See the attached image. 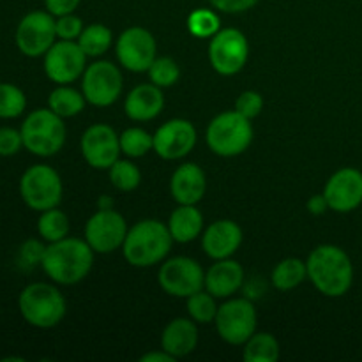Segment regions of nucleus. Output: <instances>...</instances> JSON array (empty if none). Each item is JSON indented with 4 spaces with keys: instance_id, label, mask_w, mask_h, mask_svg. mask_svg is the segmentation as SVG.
Returning <instances> with one entry per match:
<instances>
[{
    "instance_id": "4be33fe9",
    "label": "nucleus",
    "mask_w": 362,
    "mask_h": 362,
    "mask_svg": "<svg viewBox=\"0 0 362 362\" xmlns=\"http://www.w3.org/2000/svg\"><path fill=\"white\" fill-rule=\"evenodd\" d=\"M163 108H165V94L161 87L154 83L136 85L133 90H129L124 103L126 115L136 122H148L156 119Z\"/></svg>"
},
{
    "instance_id": "a211bd4d",
    "label": "nucleus",
    "mask_w": 362,
    "mask_h": 362,
    "mask_svg": "<svg viewBox=\"0 0 362 362\" xmlns=\"http://www.w3.org/2000/svg\"><path fill=\"white\" fill-rule=\"evenodd\" d=\"M329 209L339 214H349L362 205V172L357 168L338 170L324 187Z\"/></svg>"
},
{
    "instance_id": "9b49d317",
    "label": "nucleus",
    "mask_w": 362,
    "mask_h": 362,
    "mask_svg": "<svg viewBox=\"0 0 362 362\" xmlns=\"http://www.w3.org/2000/svg\"><path fill=\"white\" fill-rule=\"evenodd\" d=\"M124 88L122 73L110 60H95L81 76V92L88 105L106 108L117 103Z\"/></svg>"
},
{
    "instance_id": "2f4dec72",
    "label": "nucleus",
    "mask_w": 362,
    "mask_h": 362,
    "mask_svg": "<svg viewBox=\"0 0 362 362\" xmlns=\"http://www.w3.org/2000/svg\"><path fill=\"white\" fill-rule=\"evenodd\" d=\"M27 110V95L18 85L0 81V119L13 120Z\"/></svg>"
},
{
    "instance_id": "f3484780",
    "label": "nucleus",
    "mask_w": 362,
    "mask_h": 362,
    "mask_svg": "<svg viewBox=\"0 0 362 362\" xmlns=\"http://www.w3.org/2000/svg\"><path fill=\"white\" fill-rule=\"evenodd\" d=\"M197 140V129L189 120L172 119L154 133V152L166 161H177L193 151Z\"/></svg>"
},
{
    "instance_id": "79ce46f5",
    "label": "nucleus",
    "mask_w": 362,
    "mask_h": 362,
    "mask_svg": "<svg viewBox=\"0 0 362 362\" xmlns=\"http://www.w3.org/2000/svg\"><path fill=\"white\" fill-rule=\"evenodd\" d=\"M306 207H308V212L313 216H322V214H325L327 211H331V209H329V204H327V198H325L324 193L313 194V197L308 200Z\"/></svg>"
},
{
    "instance_id": "2eb2a0df",
    "label": "nucleus",
    "mask_w": 362,
    "mask_h": 362,
    "mask_svg": "<svg viewBox=\"0 0 362 362\" xmlns=\"http://www.w3.org/2000/svg\"><path fill=\"white\" fill-rule=\"evenodd\" d=\"M115 53L124 69L131 73H147L158 55V42L147 28L129 27L117 39Z\"/></svg>"
},
{
    "instance_id": "5701e85b",
    "label": "nucleus",
    "mask_w": 362,
    "mask_h": 362,
    "mask_svg": "<svg viewBox=\"0 0 362 362\" xmlns=\"http://www.w3.org/2000/svg\"><path fill=\"white\" fill-rule=\"evenodd\" d=\"M198 345V324L193 318H173L161 334V349L180 359L194 352Z\"/></svg>"
},
{
    "instance_id": "7ed1b4c3",
    "label": "nucleus",
    "mask_w": 362,
    "mask_h": 362,
    "mask_svg": "<svg viewBox=\"0 0 362 362\" xmlns=\"http://www.w3.org/2000/svg\"><path fill=\"white\" fill-rule=\"evenodd\" d=\"M175 243L168 225L159 219H141L127 230L122 244V255L133 267L147 269L163 264Z\"/></svg>"
},
{
    "instance_id": "4c0bfd02",
    "label": "nucleus",
    "mask_w": 362,
    "mask_h": 362,
    "mask_svg": "<svg viewBox=\"0 0 362 362\" xmlns=\"http://www.w3.org/2000/svg\"><path fill=\"white\" fill-rule=\"evenodd\" d=\"M235 110L240 115L246 117V119L253 120L255 117L260 115L262 110H264V98H262V94H258V92L255 90L243 92V94L237 98Z\"/></svg>"
},
{
    "instance_id": "b1692460",
    "label": "nucleus",
    "mask_w": 362,
    "mask_h": 362,
    "mask_svg": "<svg viewBox=\"0 0 362 362\" xmlns=\"http://www.w3.org/2000/svg\"><path fill=\"white\" fill-rule=\"evenodd\" d=\"M168 230L175 243H193L204 230V214L197 205H179L170 214Z\"/></svg>"
},
{
    "instance_id": "393cba45",
    "label": "nucleus",
    "mask_w": 362,
    "mask_h": 362,
    "mask_svg": "<svg viewBox=\"0 0 362 362\" xmlns=\"http://www.w3.org/2000/svg\"><path fill=\"white\" fill-rule=\"evenodd\" d=\"M87 106L83 92L69 87V85H59L53 88L48 95V108L55 112L62 119H71L81 113Z\"/></svg>"
},
{
    "instance_id": "7c9ffc66",
    "label": "nucleus",
    "mask_w": 362,
    "mask_h": 362,
    "mask_svg": "<svg viewBox=\"0 0 362 362\" xmlns=\"http://www.w3.org/2000/svg\"><path fill=\"white\" fill-rule=\"evenodd\" d=\"M108 177L112 186L122 193H131L141 182V172L129 159H117L108 168Z\"/></svg>"
},
{
    "instance_id": "c756f323",
    "label": "nucleus",
    "mask_w": 362,
    "mask_h": 362,
    "mask_svg": "<svg viewBox=\"0 0 362 362\" xmlns=\"http://www.w3.org/2000/svg\"><path fill=\"white\" fill-rule=\"evenodd\" d=\"M120 140V152L126 158L136 159L144 158L148 152L154 151V134L141 127H129L119 134Z\"/></svg>"
},
{
    "instance_id": "1a4fd4ad",
    "label": "nucleus",
    "mask_w": 362,
    "mask_h": 362,
    "mask_svg": "<svg viewBox=\"0 0 362 362\" xmlns=\"http://www.w3.org/2000/svg\"><path fill=\"white\" fill-rule=\"evenodd\" d=\"M57 41L55 16L48 11H30L18 23L14 42L21 55L28 59L45 57Z\"/></svg>"
},
{
    "instance_id": "a878e982",
    "label": "nucleus",
    "mask_w": 362,
    "mask_h": 362,
    "mask_svg": "<svg viewBox=\"0 0 362 362\" xmlns=\"http://www.w3.org/2000/svg\"><path fill=\"white\" fill-rule=\"evenodd\" d=\"M308 279L306 262L300 258H285L274 267L271 274L272 286L279 292H290Z\"/></svg>"
},
{
    "instance_id": "aec40b11",
    "label": "nucleus",
    "mask_w": 362,
    "mask_h": 362,
    "mask_svg": "<svg viewBox=\"0 0 362 362\" xmlns=\"http://www.w3.org/2000/svg\"><path fill=\"white\" fill-rule=\"evenodd\" d=\"M207 191V177L197 163H184L170 179V193L179 205H197Z\"/></svg>"
},
{
    "instance_id": "9d476101",
    "label": "nucleus",
    "mask_w": 362,
    "mask_h": 362,
    "mask_svg": "<svg viewBox=\"0 0 362 362\" xmlns=\"http://www.w3.org/2000/svg\"><path fill=\"white\" fill-rule=\"evenodd\" d=\"M250 59V42L239 28H221L211 37L209 60L214 71L221 76H233L240 73Z\"/></svg>"
},
{
    "instance_id": "4468645a",
    "label": "nucleus",
    "mask_w": 362,
    "mask_h": 362,
    "mask_svg": "<svg viewBox=\"0 0 362 362\" xmlns=\"http://www.w3.org/2000/svg\"><path fill=\"white\" fill-rule=\"evenodd\" d=\"M127 223L115 209H99L85 225V240L98 255H108L122 250L127 235Z\"/></svg>"
},
{
    "instance_id": "c9c22d12",
    "label": "nucleus",
    "mask_w": 362,
    "mask_h": 362,
    "mask_svg": "<svg viewBox=\"0 0 362 362\" xmlns=\"http://www.w3.org/2000/svg\"><path fill=\"white\" fill-rule=\"evenodd\" d=\"M46 246L37 239H27L18 247V265L23 271H32L35 267H41L42 258H45Z\"/></svg>"
},
{
    "instance_id": "20e7f679",
    "label": "nucleus",
    "mask_w": 362,
    "mask_h": 362,
    "mask_svg": "<svg viewBox=\"0 0 362 362\" xmlns=\"http://www.w3.org/2000/svg\"><path fill=\"white\" fill-rule=\"evenodd\" d=\"M21 318L35 329H53L67 313L66 297L52 283L35 281L25 286L18 297Z\"/></svg>"
},
{
    "instance_id": "6ab92c4d",
    "label": "nucleus",
    "mask_w": 362,
    "mask_h": 362,
    "mask_svg": "<svg viewBox=\"0 0 362 362\" xmlns=\"http://www.w3.org/2000/svg\"><path fill=\"white\" fill-rule=\"evenodd\" d=\"M243 228L232 219H218L211 223L202 235V247L212 260L232 258L243 244Z\"/></svg>"
},
{
    "instance_id": "473e14b6",
    "label": "nucleus",
    "mask_w": 362,
    "mask_h": 362,
    "mask_svg": "<svg viewBox=\"0 0 362 362\" xmlns=\"http://www.w3.org/2000/svg\"><path fill=\"white\" fill-rule=\"evenodd\" d=\"M187 30L200 39H211L221 30V20L214 9L200 7L187 16Z\"/></svg>"
},
{
    "instance_id": "37998d69",
    "label": "nucleus",
    "mask_w": 362,
    "mask_h": 362,
    "mask_svg": "<svg viewBox=\"0 0 362 362\" xmlns=\"http://www.w3.org/2000/svg\"><path fill=\"white\" fill-rule=\"evenodd\" d=\"M141 362H173L177 361L175 357L170 356L168 352H165V350H158V352H148L145 354V356L140 357Z\"/></svg>"
},
{
    "instance_id": "dca6fc26",
    "label": "nucleus",
    "mask_w": 362,
    "mask_h": 362,
    "mask_svg": "<svg viewBox=\"0 0 362 362\" xmlns=\"http://www.w3.org/2000/svg\"><path fill=\"white\" fill-rule=\"evenodd\" d=\"M80 147L87 165L95 170H108L120 156L119 134L108 124H94L87 127Z\"/></svg>"
},
{
    "instance_id": "bb28decb",
    "label": "nucleus",
    "mask_w": 362,
    "mask_h": 362,
    "mask_svg": "<svg viewBox=\"0 0 362 362\" xmlns=\"http://www.w3.org/2000/svg\"><path fill=\"white\" fill-rule=\"evenodd\" d=\"M281 356L278 339L269 332H255L244 343L243 357L246 362H276Z\"/></svg>"
},
{
    "instance_id": "0eeeda50",
    "label": "nucleus",
    "mask_w": 362,
    "mask_h": 362,
    "mask_svg": "<svg viewBox=\"0 0 362 362\" xmlns=\"http://www.w3.org/2000/svg\"><path fill=\"white\" fill-rule=\"evenodd\" d=\"M62 194V179L53 166L32 165L20 177V197L32 211L42 212L59 207Z\"/></svg>"
},
{
    "instance_id": "423d86ee",
    "label": "nucleus",
    "mask_w": 362,
    "mask_h": 362,
    "mask_svg": "<svg viewBox=\"0 0 362 362\" xmlns=\"http://www.w3.org/2000/svg\"><path fill=\"white\" fill-rule=\"evenodd\" d=\"M209 148L221 158H235L246 152L253 141L251 120L237 110L223 112L211 120L205 131Z\"/></svg>"
},
{
    "instance_id": "f8f14e48",
    "label": "nucleus",
    "mask_w": 362,
    "mask_h": 362,
    "mask_svg": "<svg viewBox=\"0 0 362 362\" xmlns=\"http://www.w3.org/2000/svg\"><path fill=\"white\" fill-rule=\"evenodd\" d=\"M158 281L163 292L177 299H187L205 288V272L197 260L175 257L165 260L159 267Z\"/></svg>"
},
{
    "instance_id": "6e6552de",
    "label": "nucleus",
    "mask_w": 362,
    "mask_h": 362,
    "mask_svg": "<svg viewBox=\"0 0 362 362\" xmlns=\"http://www.w3.org/2000/svg\"><path fill=\"white\" fill-rule=\"evenodd\" d=\"M257 308L247 297L230 299L218 308L216 331L219 338L233 346H240L257 332Z\"/></svg>"
},
{
    "instance_id": "c85d7f7f",
    "label": "nucleus",
    "mask_w": 362,
    "mask_h": 362,
    "mask_svg": "<svg viewBox=\"0 0 362 362\" xmlns=\"http://www.w3.org/2000/svg\"><path fill=\"white\" fill-rule=\"evenodd\" d=\"M113 34L106 25L103 23H92L87 25L78 37V45L85 52L87 57H101L112 48Z\"/></svg>"
},
{
    "instance_id": "e433bc0d",
    "label": "nucleus",
    "mask_w": 362,
    "mask_h": 362,
    "mask_svg": "<svg viewBox=\"0 0 362 362\" xmlns=\"http://www.w3.org/2000/svg\"><path fill=\"white\" fill-rule=\"evenodd\" d=\"M55 28H57V39H64V41H78V37L83 32V20L76 16L74 13L64 14V16L55 18Z\"/></svg>"
},
{
    "instance_id": "ddd939ff",
    "label": "nucleus",
    "mask_w": 362,
    "mask_h": 362,
    "mask_svg": "<svg viewBox=\"0 0 362 362\" xmlns=\"http://www.w3.org/2000/svg\"><path fill=\"white\" fill-rule=\"evenodd\" d=\"M42 67L49 81L57 85H71L83 76L87 69V55L78 41L57 39L42 57Z\"/></svg>"
},
{
    "instance_id": "f704fd0d",
    "label": "nucleus",
    "mask_w": 362,
    "mask_h": 362,
    "mask_svg": "<svg viewBox=\"0 0 362 362\" xmlns=\"http://www.w3.org/2000/svg\"><path fill=\"white\" fill-rule=\"evenodd\" d=\"M148 80L151 83L158 85V87L165 88V87H172L179 81L180 78V67L179 64L175 62L170 57H156L154 62L151 64L148 67Z\"/></svg>"
},
{
    "instance_id": "a19ab883",
    "label": "nucleus",
    "mask_w": 362,
    "mask_h": 362,
    "mask_svg": "<svg viewBox=\"0 0 362 362\" xmlns=\"http://www.w3.org/2000/svg\"><path fill=\"white\" fill-rule=\"evenodd\" d=\"M81 0H45V7L49 14L55 18L64 16V14H71L78 9Z\"/></svg>"
},
{
    "instance_id": "412c9836",
    "label": "nucleus",
    "mask_w": 362,
    "mask_h": 362,
    "mask_svg": "<svg viewBox=\"0 0 362 362\" xmlns=\"http://www.w3.org/2000/svg\"><path fill=\"white\" fill-rule=\"evenodd\" d=\"M244 285V269L232 258L214 260L205 272V290L216 299H228Z\"/></svg>"
},
{
    "instance_id": "72a5a7b5",
    "label": "nucleus",
    "mask_w": 362,
    "mask_h": 362,
    "mask_svg": "<svg viewBox=\"0 0 362 362\" xmlns=\"http://www.w3.org/2000/svg\"><path fill=\"white\" fill-rule=\"evenodd\" d=\"M218 308L216 297L205 288L187 297V313L197 324H211V322H214L216 315H218Z\"/></svg>"
},
{
    "instance_id": "f257e3e1",
    "label": "nucleus",
    "mask_w": 362,
    "mask_h": 362,
    "mask_svg": "<svg viewBox=\"0 0 362 362\" xmlns=\"http://www.w3.org/2000/svg\"><path fill=\"white\" fill-rule=\"evenodd\" d=\"M308 278L325 297H343L354 285V264L349 253L334 244H322L306 260Z\"/></svg>"
},
{
    "instance_id": "f03ea898",
    "label": "nucleus",
    "mask_w": 362,
    "mask_h": 362,
    "mask_svg": "<svg viewBox=\"0 0 362 362\" xmlns=\"http://www.w3.org/2000/svg\"><path fill=\"white\" fill-rule=\"evenodd\" d=\"M94 255L87 240L67 235L66 239L46 246L41 269L57 285H76L92 271Z\"/></svg>"
},
{
    "instance_id": "39448f33",
    "label": "nucleus",
    "mask_w": 362,
    "mask_h": 362,
    "mask_svg": "<svg viewBox=\"0 0 362 362\" xmlns=\"http://www.w3.org/2000/svg\"><path fill=\"white\" fill-rule=\"evenodd\" d=\"M23 148L37 158H52L62 151L67 127L62 117L49 108H37L28 113L21 122Z\"/></svg>"
},
{
    "instance_id": "ea45409f",
    "label": "nucleus",
    "mask_w": 362,
    "mask_h": 362,
    "mask_svg": "<svg viewBox=\"0 0 362 362\" xmlns=\"http://www.w3.org/2000/svg\"><path fill=\"white\" fill-rule=\"evenodd\" d=\"M216 11H221L226 14H239L253 9L260 0H209Z\"/></svg>"
},
{
    "instance_id": "58836bf2",
    "label": "nucleus",
    "mask_w": 362,
    "mask_h": 362,
    "mask_svg": "<svg viewBox=\"0 0 362 362\" xmlns=\"http://www.w3.org/2000/svg\"><path fill=\"white\" fill-rule=\"evenodd\" d=\"M23 148V138L21 131L14 127H0V158H13Z\"/></svg>"
},
{
    "instance_id": "cd10ccee",
    "label": "nucleus",
    "mask_w": 362,
    "mask_h": 362,
    "mask_svg": "<svg viewBox=\"0 0 362 362\" xmlns=\"http://www.w3.org/2000/svg\"><path fill=\"white\" fill-rule=\"evenodd\" d=\"M71 223L69 218L59 207L48 209V211L39 212L37 219V233L46 243H57L69 235Z\"/></svg>"
}]
</instances>
